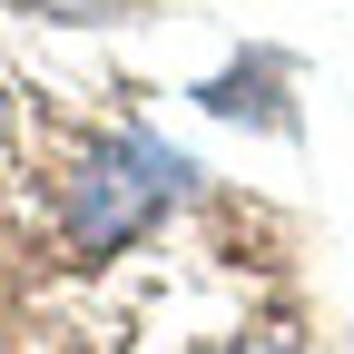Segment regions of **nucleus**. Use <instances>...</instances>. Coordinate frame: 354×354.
Masks as SVG:
<instances>
[{
  "label": "nucleus",
  "mask_w": 354,
  "mask_h": 354,
  "mask_svg": "<svg viewBox=\"0 0 354 354\" xmlns=\"http://www.w3.org/2000/svg\"><path fill=\"white\" fill-rule=\"evenodd\" d=\"M50 187H59V246L69 256H109V246H128L177 187H187V158L138 138V128H99Z\"/></svg>",
  "instance_id": "nucleus-1"
}]
</instances>
